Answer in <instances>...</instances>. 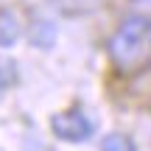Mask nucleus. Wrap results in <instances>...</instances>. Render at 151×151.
Wrapping results in <instances>:
<instances>
[{"mask_svg": "<svg viewBox=\"0 0 151 151\" xmlns=\"http://www.w3.org/2000/svg\"><path fill=\"white\" fill-rule=\"evenodd\" d=\"M151 53V22L146 17H129L109 39V56L115 67L132 73L148 59Z\"/></svg>", "mask_w": 151, "mask_h": 151, "instance_id": "f257e3e1", "label": "nucleus"}, {"mask_svg": "<svg viewBox=\"0 0 151 151\" xmlns=\"http://www.w3.org/2000/svg\"><path fill=\"white\" fill-rule=\"evenodd\" d=\"M50 129L65 143H84V140L92 137L95 123L84 115V109L73 106V109H65V112H56L53 118H50Z\"/></svg>", "mask_w": 151, "mask_h": 151, "instance_id": "f03ea898", "label": "nucleus"}, {"mask_svg": "<svg viewBox=\"0 0 151 151\" xmlns=\"http://www.w3.org/2000/svg\"><path fill=\"white\" fill-rule=\"evenodd\" d=\"M20 39V20L14 11H0V48H11Z\"/></svg>", "mask_w": 151, "mask_h": 151, "instance_id": "7ed1b4c3", "label": "nucleus"}, {"mask_svg": "<svg viewBox=\"0 0 151 151\" xmlns=\"http://www.w3.org/2000/svg\"><path fill=\"white\" fill-rule=\"evenodd\" d=\"M101 151H137L134 140L129 134H120V132H112L101 140Z\"/></svg>", "mask_w": 151, "mask_h": 151, "instance_id": "20e7f679", "label": "nucleus"}, {"mask_svg": "<svg viewBox=\"0 0 151 151\" xmlns=\"http://www.w3.org/2000/svg\"><path fill=\"white\" fill-rule=\"evenodd\" d=\"M31 39L39 45V48H48L50 42L56 39V28L50 25V22H45V20H39L37 25L31 28Z\"/></svg>", "mask_w": 151, "mask_h": 151, "instance_id": "39448f33", "label": "nucleus"}, {"mask_svg": "<svg viewBox=\"0 0 151 151\" xmlns=\"http://www.w3.org/2000/svg\"><path fill=\"white\" fill-rule=\"evenodd\" d=\"M11 78H14V73H9V67H0V90H6L11 84Z\"/></svg>", "mask_w": 151, "mask_h": 151, "instance_id": "423d86ee", "label": "nucleus"}]
</instances>
